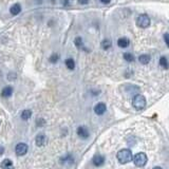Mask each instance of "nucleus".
<instances>
[{
  "label": "nucleus",
  "instance_id": "412c9836",
  "mask_svg": "<svg viewBox=\"0 0 169 169\" xmlns=\"http://www.w3.org/2000/svg\"><path fill=\"white\" fill-rule=\"evenodd\" d=\"M124 59L128 63H132L134 60V56L131 53H124Z\"/></svg>",
  "mask_w": 169,
  "mask_h": 169
},
{
  "label": "nucleus",
  "instance_id": "393cba45",
  "mask_svg": "<svg viewBox=\"0 0 169 169\" xmlns=\"http://www.w3.org/2000/svg\"><path fill=\"white\" fill-rule=\"evenodd\" d=\"M78 1V3H80V4H88L89 3V0H77Z\"/></svg>",
  "mask_w": 169,
  "mask_h": 169
},
{
  "label": "nucleus",
  "instance_id": "dca6fc26",
  "mask_svg": "<svg viewBox=\"0 0 169 169\" xmlns=\"http://www.w3.org/2000/svg\"><path fill=\"white\" fill-rule=\"evenodd\" d=\"M31 116H32V111L31 110H23L22 113H21V118H22L23 121H28L29 118H31Z\"/></svg>",
  "mask_w": 169,
  "mask_h": 169
},
{
  "label": "nucleus",
  "instance_id": "b1692460",
  "mask_svg": "<svg viewBox=\"0 0 169 169\" xmlns=\"http://www.w3.org/2000/svg\"><path fill=\"white\" fill-rule=\"evenodd\" d=\"M164 39H165V42H166V44H167V47H169V34L168 33H166V34L164 35Z\"/></svg>",
  "mask_w": 169,
  "mask_h": 169
},
{
  "label": "nucleus",
  "instance_id": "cd10ccee",
  "mask_svg": "<svg viewBox=\"0 0 169 169\" xmlns=\"http://www.w3.org/2000/svg\"><path fill=\"white\" fill-rule=\"evenodd\" d=\"M3 150H4V149H3V147H2L1 145H0V156H1V154L3 153Z\"/></svg>",
  "mask_w": 169,
  "mask_h": 169
},
{
  "label": "nucleus",
  "instance_id": "6ab92c4d",
  "mask_svg": "<svg viewBox=\"0 0 169 169\" xmlns=\"http://www.w3.org/2000/svg\"><path fill=\"white\" fill-rule=\"evenodd\" d=\"M112 46V44H111V40L109 39H105L103 40V42H102V48H103L104 50H109Z\"/></svg>",
  "mask_w": 169,
  "mask_h": 169
},
{
  "label": "nucleus",
  "instance_id": "0eeeda50",
  "mask_svg": "<svg viewBox=\"0 0 169 169\" xmlns=\"http://www.w3.org/2000/svg\"><path fill=\"white\" fill-rule=\"evenodd\" d=\"M107 110V106L106 104L104 103H98L95 105L94 107V112L97 114V115H103V114L106 112Z\"/></svg>",
  "mask_w": 169,
  "mask_h": 169
},
{
  "label": "nucleus",
  "instance_id": "c85d7f7f",
  "mask_svg": "<svg viewBox=\"0 0 169 169\" xmlns=\"http://www.w3.org/2000/svg\"><path fill=\"white\" fill-rule=\"evenodd\" d=\"M153 169H163V168H161V167H159V166H156V167H154Z\"/></svg>",
  "mask_w": 169,
  "mask_h": 169
},
{
  "label": "nucleus",
  "instance_id": "f257e3e1",
  "mask_svg": "<svg viewBox=\"0 0 169 169\" xmlns=\"http://www.w3.org/2000/svg\"><path fill=\"white\" fill-rule=\"evenodd\" d=\"M116 158H117V161L120 162L121 164H127L132 161L133 156L130 149H122V150L117 152Z\"/></svg>",
  "mask_w": 169,
  "mask_h": 169
},
{
  "label": "nucleus",
  "instance_id": "a211bd4d",
  "mask_svg": "<svg viewBox=\"0 0 169 169\" xmlns=\"http://www.w3.org/2000/svg\"><path fill=\"white\" fill-rule=\"evenodd\" d=\"M66 66H67V68H68L69 70H73V69L75 68V61L73 60L72 58L66 59Z\"/></svg>",
  "mask_w": 169,
  "mask_h": 169
},
{
  "label": "nucleus",
  "instance_id": "9d476101",
  "mask_svg": "<svg viewBox=\"0 0 169 169\" xmlns=\"http://www.w3.org/2000/svg\"><path fill=\"white\" fill-rule=\"evenodd\" d=\"M60 163L61 164H72V163H74V158H73L71 153H68V154H66L65 156L60 158Z\"/></svg>",
  "mask_w": 169,
  "mask_h": 169
},
{
  "label": "nucleus",
  "instance_id": "2eb2a0df",
  "mask_svg": "<svg viewBox=\"0 0 169 169\" xmlns=\"http://www.w3.org/2000/svg\"><path fill=\"white\" fill-rule=\"evenodd\" d=\"M139 61L142 65H147V63H149V61H150V56H149L148 54H143V55L139 57Z\"/></svg>",
  "mask_w": 169,
  "mask_h": 169
},
{
  "label": "nucleus",
  "instance_id": "bb28decb",
  "mask_svg": "<svg viewBox=\"0 0 169 169\" xmlns=\"http://www.w3.org/2000/svg\"><path fill=\"white\" fill-rule=\"evenodd\" d=\"M61 2H63V6H68V4H69V0H63Z\"/></svg>",
  "mask_w": 169,
  "mask_h": 169
},
{
  "label": "nucleus",
  "instance_id": "f03ea898",
  "mask_svg": "<svg viewBox=\"0 0 169 169\" xmlns=\"http://www.w3.org/2000/svg\"><path fill=\"white\" fill-rule=\"evenodd\" d=\"M132 105L136 110H143L146 107V98L141 94H136L132 98Z\"/></svg>",
  "mask_w": 169,
  "mask_h": 169
},
{
  "label": "nucleus",
  "instance_id": "20e7f679",
  "mask_svg": "<svg viewBox=\"0 0 169 169\" xmlns=\"http://www.w3.org/2000/svg\"><path fill=\"white\" fill-rule=\"evenodd\" d=\"M150 18H149V16L147 15V14H141V15H139V17L136 19V25H139L140 28H148L149 25H150Z\"/></svg>",
  "mask_w": 169,
  "mask_h": 169
},
{
  "label": "nucleus",
  "instance_id": "aec40b11",
  "mask_svg": "<svg viewBox=\"0 0 169 169\" xmlns=\"http://www.w3.org/2000/svg\"><path fill=\"white\" fill-rule=\"evenodd\" d=\"M160 66L163 67L164 69H168L169 68V63H168V60L166 57H161L160 58Z\"/></svg>",
  "mask_w": 169,
  "mask_h": 169
},
{
  "label": "nucleus",
  "instance_id": "39448f33",
  "mask_svg": "<svg viewBox=\"0 0 169 169\" xmlns=\"http://www.w3.org/2000/svg\"><path fill=\"white\" fill-rule=\"evenodd\" d=\"M28 149H29V147L25 143H18L15 147V152L17 156H25V154L27 153Z\"/></svg>",
  "mask_w": 169,
  "mask_h": 169
},
{
  "label": "nucleus",
  "instance_id": "423d86ee",
  "mask_svg": "<svg viewBox=\"0 0 169 169\" xmlns=\"http://www.w3.org/2000/svg\"><path fill=\"white\" fill-rule=\"evenodd\" d=\"M77 135L79 137H82V139H88L90 135V132L89 130H88V128L86 127V126H80V127L77 128Z\"/></svg>",
  "mask_w": 169,
  "mask_h": 169
},
{
  "label": "nucleus",
  "instance_id": "9b49d317",
  "mask_svg": "<svg viewBox=\"0 0 169 169\" xmlns=\"http://www.w3.org/2000/svg\"><path fill=\"white\" fill-rule=\"evenodd\" d=\"M0 167H1V169H14L13 162L10 160V159H6V160L2 161Z\"/></svg>",
  "mask_w": 169,
  "mask_h": 169
},
{
  "label": "nucleus",
  "instance_id": "4468645a",
  "mask_svg": "<svg viewBox=\"0 0 169 169\" xmlns=\"http://www.w3.org/2000/svg\"><path fill=\"white\" fill-rule=\"evenodd\" d=\"M12 94H13V88H12L11 86H8V87H6L1 91V95L3 97H10Z\"/></svg>",
  "mask_w": 169,
  "mask_h": 169
},
{
  "label": "nucleus",
  "instance_id": "ddd939ff",
  "mask_svg": "<svg viewBox=\"0 0 169 169\" xmlns=\"http://www.w3.org/2000/svg\"><path fill=\"white\" fill-rule=\"evenodd\" d=\"M10 12H11V14H12V15H14V16L18 15V14L21 12L20 4H19V3H15L14 6H12V8L10 9Z\"/></svg>",
  "mask_w": 169,
  "mask_h": 169
},
{
  "label": "nucleus",
  "instance_id": "6e6552de",
  "mask_svg": "<svg viewBox=\"0 0 169 169\" xmlns=\"http://www.w3.org/2000/svg\"><path fill=\"white\" fill-rule=\"evenodd\" d=\"M35 143H36V146L44 147L48 143V139L44 134H38L36 136V140H35Z\"/></svg>",
  "mask_w": 169,
  "mask_h": 169
},
{
  "label": "nucleus",
  "instance_id": "f3484780",
  "mask_svg": "<svg viewBox=\"0 0 169 169\" xmlns=\"http://www.w3.org/2000/svg\"><path fill=\"white\" fill-rule=\"evenodd\" d=\"M74 44H75V46H76L77 49H84V50H86L84 48V42H83L82 37H76L75 40H74Z\"/></svg>",
  "mask_w": 169,
  "mask_h": 169
},
{
  "label": "nucleus",
  "instance_id": "4be33fe9",
  "mask_svg": "<svg viewBox=\"0 0 169 169\" xmlns=\"http://www.w3.org/2000/svg\"><path fill=\"white\" fill-rule=\"evenodd\" d=\"M58 58H59V56L57 55V54H53L51 57H50V59L49 60L51 61L52 63H57V60H58Z\"/></svg>",
  "mask_w": 169,
  "mask_h": 169
},
{
  "label": "nucleus",
  "instance_id": "f8f14e48",
  "mask_svg": "<svg viewBox=\"0 0 169 169\" xmlns=\"http://www.w3.org/2000/svg\"><path fill=\"white\" fill-rule=\"evenodd\" d=\"M129 44H130L129 39L126 38V37H122V38H120V39L117 40V46L120 48H123V49L129 47Z\"/></svg>",
  "mask_w": 169,
  "mask_h": 169
},
{
  "label": "nucleus",
  "instance_id": "1a4fd4ad",
  "mask_svg": "<svg viewBox=\"0 0 169 169\" xmlns=\"http://www.w3.org/2000/svg\"><path fill=\"white\" fill-rule=\"evenodd\" d=\"M92 163H93L94 166H96V167H99V166L104 165L105 158L103 156H101V154H96V156H94L93 159H92Z\"/></svg>",
  "mask_w": 169,
  "mask_h": 169
},
{
  "label": "nucleus",
  "instance_id": "7ed1b4c3",
  "mask_svg": "<svg viewBox=\"0 0 169 169\" xmlns=\"http://www.w3.org/2000/svg\"><path fill=\"white\" fill-rule=\"evenodd\" d=\"M132 160L134 162L135 166H137V167H144L146 165L147 161H148V158H147V156L144 152H139V153H136L133 156Z\"/></svg>",
  "mask_w": 169,
  "mask_h": 169
},
{
  "label": "nucleus",
  "instance_id": "a878e982",
  "mask_svg": "<svg viewBox=\"0 0 169 169\" xmlns=\"http://www.w3.org/2000/svg\"><path fill=\"white\" fill-rule=\"evenodd\" d=\"M101 2L104 4H108V3H110V0H101Z\"/></svg>",
  "mask_w": 169,
  "mask_h": 169
},
{
  "label": "nucleus",
  "instance_id": "5701e85b",
  "mask_svg": "<svg viewBox=\"0 0 169 169\" xmlns=\"http://www.w3.org/2000/svg\"><path fill=\"white\" fill-rule=\"evenodd\" d=\"M44 124H46V121L44 118H37L36 120V126H38V127H41Z\"/></svg>",
  "mask_w": 169,
  "mask_h": 169
}]
</instances>
